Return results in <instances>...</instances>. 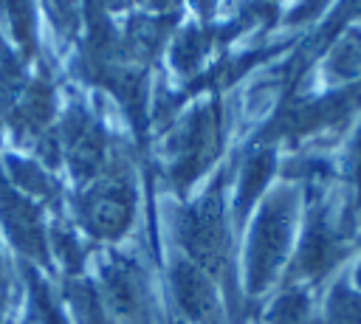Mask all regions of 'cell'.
Here are the masks:
<instances>
[{"mask_svg": "<svg viewBox=\"0 0 361 324\" xmlns=\"http://www.w3.org/2000/svg\"><path fill=\"white\" fill-rule=\"evenodd\" d=\"M175 237L186 251L189 262H195L206 276L223 279L228 299L234 304L231 290V237L223 206V183L212 186L200 200L183 206L175 217Z\"/></svg>", "mask_w": 361, "mask_h": 324, "instance_id": "obj_1", "label": "cell"}, {"mask_svg": "<svg viewBox=\"0 0 361 324\" xmlns=\"http://www.w3.org/2000/svg\"><path fill=\"white\" fill-rule=\"evenodd\" d=\"M293 223H296V192L282 186L262 203L248 239V254H245L248 296H259L276 279L290 248Z\"/></svg>", "mask_w": 361, "mask_h": 324, "instance_id": "obj_2", "label": "cell"}, {"mask_svg": "<svg viewBox=\"0 0 361 324\" xmlns=\"http://www.w3.org/2000/svg\"><path fill=\"white\" fill-rule=\"evenodd\" d=\"M135 217V180L130 163L116 155L104 172L76 197V220L96 239H118Z\"/></svg>", "mask_w": 361, "mask_h": 324, "instance_id": "obj_3", "label": "cell"}, {"mask_svg": "<svg viewBox=\"0 0 361 324\" xmlns=\"http://www.w3.org/2000/svg\"><path fill=\"white\" fill-rule=\"evenodd\" d=\"M223 138L220 110L217 104H206L195 110L166 141V180L183 192L192 186L217 158Z\"/></svg>", "mask_w": 361, "mask_h": 324, "instance_id": "obj_4", "label": "cell"}, {"mask_svg": "<svg viewBox=\"0 0 361 324\" xmlns=\"http://www.w3.org/2000/svg\"><path fill=\"white\" fill-rule=\"evenodd\" d=\"M99 293L116 324H149V290L144 268L124 254H110L99 268Z\"/></svg>", "mask_w": 361, "mask_h": 324, "instance_id": "obj_5", "label": "cell"}, {"mask_svg": "<svg viewBox=\"0 0 361 324\" xmlns=\"http://www.w3.org/2000/svg\"><path fill=\"white\" fill-rule=\"evenodd\" d=\"M59 135V147L62 155L71 163V172L79 183H90L96 180L104 166L110 163V152H107V135L102 130V124L82 107L73 104L62 121V127L56 130Z\"/></svg>", "mask_w": 361, "mask_h": 324, "instance_id": "obj_6", "label": "cell"}, {"mask_svg": "<svg viewBox=\"0 0 361 324\" xmlns=\"http://www.w3.org/2000/svg\"><path fill=\"white\" fill-rule=\"evenodd\" d=\"M347 234L327 217V206H316L307 217V231L302 237L296 262H293V276L302 279H322L330 273L344 256H347Z\"/></svg>", "mask_w": 361, "mask_h": 324, "instance_id": "obj_7", "label": "cell"}, {"mask_svg": "<svg viewBox=\"0 0 361 324\" xmlns=\"http://www.w3.org/2000/svg\"><path fill=\"white\" fill-rule=\"evenodd\" d=\"M172 301L183 321L192 324H226V313L214 287V279L206 276L195 262L175 259L169 268Z\"/></svg>", "mask_w": 361, "mask_h": 324, "instance_id": "obj_8", "label": "cell"}, {"mask_svg": "<svg viewBox=\"0 0 361 324\" xmlns=\"http://www.w3.org/2000/svg\"><path fill=\"white\" fill-rule=\"evenodd\" d=\"M0 223L20 254L37 259L39 265H48V239H45L39 206L23 192H17L3 175H0Z\"/></svg>", "mask_w": 361, "mask_h": 324, "instance_id": "obj_9", "label": "cell"}, {"mask_svg": "<svg viewBox=\"0 0 361 324\" xmlns=\"http://www.w3.org/2000/svg\"><path fill=\"white\" fill-rule=\"evenodd\" d=\"M51 116H54V90H51L48 82H34V85L25 90L23 101H20L17 107H11L8 121H11L14 132H17L23 141H25V138H34V141H37L42 132H48L45 127H48Z\"/></svg>", "mask_w": 361, "mask_h": 324, "instance_id": "obj_10", "label": "cell"}, {"mask_svg": "<svg viewBox=\"0 0 361 324\" xmlns=\"http://www.w3.org/2000/svg\"><path fill=\"white\" fill-rule=\"evenodd\" d=\"M274 166H276L274 149H254L245 158V163L240 169V177H237V197H234V214H237V220H243L251 211L254 200L259 197V192L265 189L268 177L274 175Z\"/></svg>", "mask_w": 361, "mask_h": 324, "instance_id": "obj_11", "label": "cell"}, {"mask_svg": "<svg viewBox=\"0 0 361 324\" xmlns=\"http://www.w3.org/2000/svg\"><path fill=\"white\" fill-rule=\"evenodd\" d=\"M65 296H68L71 310L79 324H116V318L110 316V310L93 282H87L82 276H71L65 282Z\"/></svg>", "mask_w": 361, "mask_h": 324, "instance_id": "obj_12", "label": "cell"}, {"mask_svg": "<svg viewBox=\"0 0 361 324\" xmlns=\"http://www.w3.org/2000/svg\"><path fill=\"white\" fill-rule=\"evenodd\" d=\"M6 169H8V183L23 192L25 197H56L59 186L56 180L31 158H20V155H8L6 158Z\"/></svg>", "mask_w": 361, "mask_h": 324, "instance_id": "obj_13", "label": "cell"}, {"mask_svg": "<svg viewBox=\"0 0 361 324\" xmlns=\"http://www.w3.org/2000/svg\"><path fill=\"white\" fill-rule=\"evenodd\" d=\"M265 324H316L313 321V307H310V293L305 287L282 290L274 299V304L268 307Z\"/></svg>", "mask_w": 361, "mask_h": 324, "instance_id": "obj_14", "label": "cell"}, {"mask_svg": "<svg viewBox=\"0 0 361 324\" xmlns=\"http://www.w3.org/2000/svg\"><path fill=\"white\" fill-rule=\"evenodd\" d=\"M25 285H28V296H31V321L28 324H71L65 318V313L56 304V296L51 293L48 282H42V276L25 265Z\"/></svg>", "mask_w": 361, "mask_h": 324, "instance_id": "obj_15", "label": "cell"}, {"mask_svg": "<svg viewBox=\"0 0 361 324\" xmlns=\"http://www.w3.org/2000/svg\"><path fill=\"white\" fill-rule=\"evenodd\" d=\"M316 324H361V293L347 282H336Z\"/></svg>", "mask_w": 361, "mask_h": 324, "instance_id": "obj_16", "label": "cell"}, {"mask_svg": "<svg viewBox=\"0 0 361 324\" xmlns=\"http://www.w3.org/2000/svg\"><path fill=\"white\" fill-rule=\"evenodd\" d=\"M0 14L6 17V23L11 25V34L17 37V42L31 54L34 51V11H31V0H0Z\"/></svg>", "mask_w": 361, "mask_h": 324, "instance_id": "obj_17", "label": "cell"}, {"mask_svg": "<svg viewBox=\"0 0 361 324\" xmlns=\"http://www.w3.org/2000/svg\"><path fill=\"white\" fill-rule=\"evenodd\" d=\"M54 251H56L59 262L65 265V270L71 276H79V270L85 265V248L79 245V237L65 223L54 225Z\"/></svg>", "mask_w": 361, "mask_h": 324, "instance_id": "obj_18", "label": "cell"}, {"mask_svg": "<svg viewBox=\"0 0 361 324\" xmlns=\"http://www.w3.org/2000/svg\"><path fill=\"white\" fill-rule=\"evenodd\" d=\"M206 51V39L197 31H186L175 45V65L178 70H186L189 65H197V59Z\"/></svg>", "mask_w": 361, "mask_h": 324, "instance_id": "obj_19", "label": "cell"}, {"mask_svg": "<svg viewBox=\"0 0 361 324\" xmlns=\"http://www.w3.org/2000/svg\"><path fill=\"white\" fill-rule=\"evenodd\" d=\"M48 11L54 17V25L62 34H71L79 23V11H76V0H48Z\"/></svg>", "mask_w": 361, "mask_h": 324, "instance_id": "obj_20", "label": "cell"}, {"mask_svg": "<svg viewBox=\"0 0 361 324\" xmlns=\"http://www.w3.org/2000/svg\"><path fill=\"white\" fill-rule=\"evenodd\" d=\"M3 318H6V296L0 293V324H3Z\"/></svg>", "mask_w": 361, "mask_h": 324, "instance_id": "obj_21", "label": "cell"}, {"mask_svg": "<svg viewBox=\"0 0 361 324\" xmlns=\"http://www.w3.org/2000/svg\"><path fill=\"white\" fill-rule=\"evenodd\" d=\"M164 324H186V321H183V318H166Z\"/></svg>", "mask_w": 361, "mask_h": 324, "instance_id": "obj_22", "label": "cell"}, {"mask_svg": "<svg viewBox=\"0 0 361 324\" xmlns=\"http://www.w3.org/2000/svg\"><path fill=\"white\" fill-rule=\"evenodd\" d=\"M355 282L361 285V265H358V270H355Z\"/></svg>", "mask_w": 361, "mask_h": 324, "instance_id": "obj_23", "label": "cell"}]
</instances>
